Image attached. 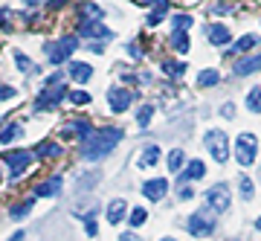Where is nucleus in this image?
Wrapping results in <instances>:
<instances>
[{
  "label": "nucleus",
  "mask_w": 261,
  "mask_h": 241,
  "mask_svg": "<svg viewBox=\"0 0 261 241\" xmlns=\"http://www.w3.org/2000/svg\"><path fill=\"white\" fill-rule=\"evenodd\" d=\"M122 139V128H93V134L82 142V157L84 160H102L108 157Z\"/></svg>",
  "instance_id": "obj_1"
},
{
  "label": "nucleus",
  "mask_w": 261,
  "mask_h": 241,
  "mask_svg": "<svg viewBox=\"0 0 261 241\" xmlns=\"http://www.w3.org/2000/svg\"><path fill=\"white\" fill-rule=\"evenodd\" d=\"M75 50H79V38L75 35H67V38H61V41H56V44L44 46V53H47V58L53 61V64H64V61H70V56H73Z\"/></svg>",
  "instance_id": "obj_2"
},
{
  "label": "nucleus",
  "mask_w": 261,
  "mask_h": 241,
  "mask_svg": "<svg viewBox=\"0 0 261 241\" xmlns=\"http://www.w3.org/2000/svg\"><path fill=\"white\" fill-rule=\"evenodd\" d=\"M255 151H258V142H255L252 134H241L235 139V160L241 166H252L255 163Z\"/></svg>",
  "instance_id": "obj_3"
},
{
  "label": "nucleus",
  "mask_w": 261,
  "mask_h": 241,
  "mask_svg": "<svg viewBox=\"0 0 261 241\" xmlns=\"http://www.w3.org/2000/svg\"><path fill=\"white\" fill-rule=\"evenodd\" d=\"M189 232H192V235H212L215 232V215H212L209 206H206V209H197V212L189 218Z\"/></svg>",
  "instance_id": "obj_4"
},
{
  "label": "nucleus",
  "mask_w": 261,
  "mask_h": 241,
  "mask_svg": "<svg viewBox=\"0 0 261 241\" xmlns=\"http://www.w3.org/2000/svg\"><path fill=\"white\" fill-rule=\"evenodd\" d=\"M206 149L215 157V163H226L229 160V146H226V134L224 131H209L206 134Z\"/></svg>",
  "instance_id": "obj_5"
},
{
  "label": "nucleus",
  "mask_w": 261,
  "mask_h": 241,
  "mask_svg": "<svg viewBox=\"0 0 261 241\" xmlns=\"http://www.w3.org/2000/svg\"><path fill=\"white\" fill-rule=\"evenodd\" d=\"M229 204H232V195H229V189H226L224 183L212 186V189L206 192V206H209V209H215V212H226V209H229Z\"/></svg>",
  "instance_id": "obj_6"
},
{
  "label": "nucleus",
  "mask_w": 261,
  "mask_h": 241,
  "mask_svg": "<svg viewBox=\"0 0 261 241\" xmlns=\"http://www.w3.org/2000/svg\"><path fill=\"white\" fill-rule=\"evenodd\" d=\"M32 160H35V154H32V151H9V154H6L9 175L12 177H20L29 166H32Z\"/></svg>",
  "instance_id": "obj_7"
},
{
  "label": "nucleus",
  "mask_w": 261,
  "mask_h": 241,
  "mask_svg": "<svg viewBox=\"0 0 261 241\" xmlns=\"http://www.w3.org/2000/svg\"><path fill=\"white\" fill-rule=\"evenodd\" d=\"M108 102H111V111L113 113H122V111H128V108H130L134 93L125 90V87H111V90H108Z\"/></svg>",
  "instance_id": "obj_8"
},
{
  "label": "nucleus",
  "mask_w": 261,
  "mask_h": 241,
  "mask_svg": "<svg viewBox=\"0 0 261 241\" xmlns=\"http://www.w3.org/2000/svg\"><path fill=\"white\" fill-rule=\"evenodd\" d=\"M79 35L82 38H93V41H99V38L108 41L113 32L105 27V23H99V20H82V23H79Z\"/></svg>",
  "instance_id": "obj_9"
},
{
  "label": "nucleus",
  "mask_w": 261,
  "mask_h": 241,
  "mask_svg": "<svg viewBox=\"0 0 261 241\" xmlns=\"http://www.w3.org/2000/svg\"><path fill=\"white\" fill-rule=\"evenodd\" d=\"M166 192H168V180H163V177H154V180L142 183V195L148 198V201H163Z\"/></svg>",
  "instance_id": "obj_10"
},
{
  "label": "nucleus",
  "mask_w": 261,
  "mask_h": 241,
  "mask_svg": "<svg viewBox=\"0 0 261 241\" xmlns=\"http://www.w3.org/2000/svg\"><path fill=\"white\" fill-rule=\"evenodd\" d=\"M70 134H75V139L84 142V139L93 134V125H90V119H75V122H70V125L64 128V137H70Z\"/></svg>",
  "instance_id": "obj_11"
},
{
  "label": "nucleus",
  "mask_w": 261,
  "mask_h": 241,
  "mask_svg": "<svg viewBox=\"0 0 261 241\" xmlns=\"http://www.w3.org/2000/svg\"><path fill=\"white\" fill-rule=\"evenodd\" d=\"M105 12L99 3H90V0H84V3H79V23L82 20H102Z\"/></svg>",
  "instance_id": "obj_12"
},
{
  "label": "nucleus",
  "mask_w": 261,
  "mask_h": 241,
  "mask_svg": "<svg viewBox=\"0 0 261 241\" xmlns=\"http://www.w3.org/2000/svg\"><path fill=\"white\" fill-rule=\"evenodd\" d=\"M255 70H261V53L247 56V58H241V61L235 64V76H250V73H255Z\"/></svg>",
  "instance_id": "obj_13"
},
{
  "label": "nucleus",
  "mask_w": 261,
  "mask_h": 241,
  "mask_svg": "<svg viewBox=\"0 0 261 241\" xmlns=\"http://www.w3.org/2000/svg\"><path fill=\"white\" fill-rule=\"evenodd\" d=\"M206 38H209V41H212L215 46H224V44H229V29L224 27V23H212V27L206 29Z\"/></svg>",
  "instance_id": "obj_14"
},
{
  "label": "nucleus",
  "mask_w": 261,
  "mask_h": 241,
  "mask_svg": "<svg viewBox=\"0 0 261 241\" xmlns=\"http://www.w3.org/2000/svg\"><path fill=\"white\" fill-rule=\"evenodd\" d=\"M64 96H67L64 87H56L53 93H49V90H47V93H41V96H38V111H41V108H56V105L64 99Z\"/></svg>",
  "instance_id": "obj_15"
},
{
  "label": "nucleus",
  "mask_w": 261,
  "mask_h": 241,
  "mask_svg": "<svg viewBox=\"0 0 261 241\" xmlns=\"http://www.w3.org/2000/svg\"><path fill=\"white\" fill-rule=\"evenodd\" d=\"M70 76L75 82H90L93 79V67L84 64V61H70Z\"/></svg>",
  "instance_id": "obj_16"
},
{
  "label": "nucleus",
  "mask_w": 261,
  "mask_h": 241,
  "mask_svg": "<svg viewBox=\"0 0 261 241\" xmlns=\"http://www.w3.org/2000/svg\"><path fill=\"white\" fill-rule=\"evenodd\" d=\"M203 175H206V166L200 163V160H192V163L186 166V172L180 175V180H183V183H186V180H200Z\"/></svg>",
  "instance_id": "obj_17"
},
{
  "label": "nucleus",
  "mask_w": 261,
  "mask_h": 241,
  "mask_svg": "<svg viewBox=\"0 0 261 241\" xmlns=\"http://www.w3.org/2000/svg\"><path fill=\"white\" fill-rule=\"evenodd\" d=\"M61 192V177H53V180H47V183L35 186V195L38 198H47V195H58Z\"/></svg>",
  "instance_id": "obj_18"
},
{
  "label": "nucleus",
  "mask_w": 261,
  "mask_h": 241,
  "mask_svg": "<svg viewBox=\"0 0 261 241\" xmlns=\"http://www.w3.org/2000/svg\"><path fill=\"white\" fill-rule=\"evenodd\" d=\"M20 134H23V128H20V125H15V122H12V125H6V128L0 131V146H12L15 139H20Z\"/></svg>",
  "instance_id": "obj_19"
},
{
  "label": "nucleus",
  "mask_w": 261,
  "mask_h": 241,
  "mask_svg": "<svg viewBox=\"0 0 261 241\" xmlns=\"http://www.w3.org/2000/svg\"><path fill=\"white\" fill-rule=\"evenodd\" d=\"M157 163H160V149H157V146L142 149V154H140V166L142 168H151V166H157Z\"/></svg>",
  "instance_id": "obj_20"
},
{
  "label": "nucleus",
  "mask_w": 261,
  "mask_h": 241,
  "mask_svg": "<svg viewBox=\"0 0 261 241\" xmlns=\"http://www.w3.org/2000/svg\"><path fill=\"white\" fill-rule=\"evenodd\" d=\"M125 209H128V204H125V201H111V206H108V221L119 224L122 218H125Z\"/></svg>",
  "instance_id": "obj_21"
},
{
  "label": "nucleus",
  "mask_w": 261,
  "mask_h": 241,
  "mask_svg": "<svg viewBox=\"0 0 261 241\" xmlns=\"http://www.w3.org/2000/svg\"><path fill=\"white\" fill-rule=\"evenodd\" d=\"M183 163H186V154H183L180 149H174L171 154H168V163H166V166H168V172H171V175H177L180 168H183Z\"/></svg>",
  "instance_id": "obj_22"
},
{
  "label": "nucleus",
  "mask_w": 261,
  "mask_h": 241,
  "mask_svg": "<svg viewBox=\"0 0 261 241\" xmlns=\"http://www.w3.org/2000/svg\"><path fill=\"white\" fill-rule=\"evenodd\" d=\"M171 46H174L177 53H189V38H186V29H174V35H171Z\"/></svg>",
  "instance_id": "obj_23"
},
{
  "label": "nucleus",
  "mask_w": 261,
  "mask_h": 241,
  "mask_svg": "<svg viewBox=\"0 0 261 241\" xmlns=\"http://www.w3.org/2000/svg\"><path fill=\"white\" fill-rule=\"evenodd\" d=\"M255 44H258V38H255V35H244V38H238V44H235L229 53H250Z\"/></svg>",
  "instance_id": "obj_24"
},
{
  "label": "nucleus",
  "mask_w": 261,
  "mask_h": 241,
  "mask_svg": "<svg viewBox=\"0 0 261 241\" xmlns=\"http://www.w3.org/2000/svg\"><path fill=\"white\" fill-rule=\"evenodd\" d=\"M221 82V73L218 70H203V73L197 76V84L200 87H212V84H218Z\"/></svg>",
  "instance_id": "obj_25"
},
{
  "label": "nucleus",
  "mask_w": 261,
  "mask_h": 241,
  "mask_svg": "<svg viewBox=\"0 0 261 241\" xmlns=\"http://www.w3.org/2000/svg\"><path fill=\"white\" fill-rule=\"evenodd\" d=\"M61 154V149H58L56 142H41L35 149V157H58Z\"/></svg>",
  "instance_id": "obj_26"
},
{
  "label": "nucleus",
  "mask_w": 261,
  "mask_h": 241,
  "mask_svg": "<svg viewBox=\"0 0 261 241\" xmlns=\"http://www.w3.org/2000/svg\"><path fill=\"white\" fill-rule=\"evenodd\" d=\"M247 108H250L252 113H261V87H252V90L247 93Z\"/></svg>",
  "instance_id": "obj_27"
},
{
  "label": "nucleus",
  "mask_w": 261,
  "mask_h": 241,
  "mask_svg": "<svg viewBox=\"0 0 261 241\" xmlns=\"http://www.w3.org/2000/svg\"><path fill=\"white\" fill-rule=\"evenodd\" d=\"M15 61H18V67H20V73H35L38 67H35V61H29L27 56H23V53H15Z\"/></svg>",
  "instance_id": "obj_28"
},
{
  "label": "nucleus",
  "mask_w": 261,
  "mask_h": 241,
  "mask_svg": "<svg viewBox=\"0 0 261 241\" xmlns=\"http://www.w3.org/2000/svg\"><path fill=\"white\" fill-rule=\"evenodd\" d=\"M151 116H154V105H142L140 113H137V122H140L142 128H145V125L151 122Z\"/></svg>",
  "instance_id": "obj_29"
},
{
  "label": "nucleus",
  "mask_w": 261,
  "mask_h": 241,
  "mask_svg": "<svg viewBox=\"0 0 261 241\" xmlns=\"http://www.w3.org/2000/svg\"><path fill=\"white\" fill-rule=\"evenodd\" d=\"M67 99L73 105H87L90 102V93H84V90H73V93H67Z\"/></svg>",
  "instance_id": "obj_30"
},
{
  "label": "nucleus",
  "mask_w": 261,
  "mask_h": 241,
  "mask_svg": "<svg viewBox=\"0 0 261 241\" xmlns=\"http://www.w3.org/2000/svg\"><path fill=\"white\" fill-rule=\"evenodd\" d=\"M171 23H174V29H189L195 20L189 18V15H174V18H171Z\"/></svg>",
  "instance_id": "obj_31"
},
{
  "label": "nucleus",
  "mask_w": 261,
  "mask_h": 241,
  "mask_svg": "<svg viewBox=\"0 0 261 241\" xmlns=\"http://www.w3.org/2000/svg\"><path fill=\"white\" fill-rule=\"evenodd\" d=\"M238 186H241V198H244V201H250V198H252V180H250V177H241Z\"/></svg>",
  "instance_id": "obj_32"
},
{
  "label": "nucleus",
  "mask_w": 261,
  "mask_h": 241,
  "mask_svg": "<svg viewBox=\"0 0 261 241\" xmlns=\"http://www.w3.org/2000/svg\"><path fill=\"white\" fill-rule=\"evenodd\" d=\"M148 221V212L145 209H134L130 212V227H140V224H145Z\"/></svg>",
  "instance_id": "obj_33"
},
{
  "label": "nucleus",
  "mask_w": 261,
  "mask_h": 241,
  "mask_svg": "<svg viewBox=\"0 0 261 241\" xmlns=\"http://www.w3.org/2000/svg\"><path fill=\"white\" fill-rule=\"evenodd\" d=\"M183 70H186V67H183V64H174V61H166V64H163V73H166V76H180Z\"/></svg>",
  "instance_id": "obj_34"
},
{
  "label": "nucleus",
  "mask_w": 261,
  "mask_h": 241,
  "mask_svg": "<svg viewBox=\"0 0 261 241\" xmlns=\"http://www.w3.org/2000/svg\"><path fill=\"white\" fill-rule=\"evenodd\" d=\"M29 209H32V201H27V204H18L15 209H12V218H23V215H29Z\"/></svg>",
  "instance_id": "obj_35"
},
{
  "label": "nucleus",
  "mask_w": 261,
  "mask_h": 241,
  "mask_svg": "<svg viewBox=\"0 0 261 241\" xmlns=\"http://www.w3.org/2000/svg\"><path fill=\"white\" fill-rule=\"evenodd\" d=\"M84 224H87V235H96V218H93V212L84 215Z\"/></svg>",
  "instance_id": "obj_36"
},
{
  "label": "nucleus",
  "mask_w": 261,
  "mask_h": 241,
  "mask_svg": "<svg viewBox=\"0 0 261 241\" xmlns=\"http://www.w3.org/2000/svg\"><path fill=\"white\" fill-rule=\"evenodd\" d=\"M177 195H180V201H189V198L195 195V189H189V186H180V192H177Z\"/></svg>",
  "instance_id": "obj_37"
},
{
  "label": "nucleus",
  "mask_w": 261,
  "mask_h": 241,
  "mask_svg": "<svg viewBox=\"0 0 261 241\" xmlns=\"http://www.w3.org/2000/svg\"><path fill=\"white\" fill-rule=\"evenodd\" d=\"M15 96V87H0V99H12Z\"/></svg>",
  "instance_id": "obj_38"
},
{
  "label": "nucleus",
  "mask_w": 261,
  "mask_h": 241,
  "mask_svg": "<svg viewBox=\"0 0 261 241\" xmlns=\"http://www.w3.org/2000/svg\"><path fill=\"white\" fill-rule=\"evenodd\" d=\"M9 27V12H0V29Z\"/></svg>",
  "instance_id": "obj_39"
},
{
  "label": "nucleus",
  "mask_w": 261,
  "mask_h": 241,
  "mask_svg": "<svg viewBox=\"0 0 261 241\" xmlns=\"http://www.w3.org/2000/svg\"><path fill=\"white\" fill-rule=\"evenodd\" d=\"M119 241H137V235H134V232H125V235H122Z\"/></svg>",
  "instance_id": "obj_40"
},
{
  "label": "nucleus",
  "mask_w": 261,
  "mask_h": 241,
  "mask_svg": "<svg viewBox=\"0 0 261 241\" xmlns=\"http://www.w3.org/2000/svg\"><path fill=\"white\" fill-rule=\"evenodd\" d=\"M9 241H23V232H20V230H18V232H15V235H12V238H9Z\"/></svg>",
  "instance_id": "obj_41"
},
{
  "label": "nucleus",
  "mask_w": 261,
  "mask_h": 241,
  "mask_svg": "<svg viewBox=\"0 0 261 241\" xmlns=\"http://www.w3.org/2000/svg\"><path fill=\"white\" fill-rule=\"evenodd\" d=\"M41 0H23V6H38Z\"/></svg>",
  "instance_id": "obj_42"
},
{
  "label": "nucleus",
  "mask_w": 261,
  "mask_h": 241,
  "mask_svg": "<svg viewBox=\"0 0 261 241\" xmlns=\"http://www.w3.org/2000/svg\"><path fill=\"white\" fill-rule=\"evenodd\" d=\"M255 227H258V232H261V218H258V221H255Z\"/></svg>",
  "instance_id": "obj_43"
},
{
  "label": "nucleus",
  "mask_w": 261,
  "mask_h": 241,
  "mask_svg": "<svg viewBox=\"0 0 261 241\" xmlns=\"http://www.w3.org/2000/svg\"><path fill=\"white\" fill-rule=\"evenodd\" d=\"M160 241H174V238H160Z\"/></svg>",
  "instance_id": "obj_44"
}]
</instances>
